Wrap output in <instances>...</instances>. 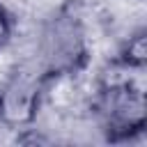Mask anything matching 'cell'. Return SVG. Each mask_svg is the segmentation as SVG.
Returning <instances> with one entry per match:
<instances>
[{"label": "cell", "mask_w": 147, "mask_h": 147, "mask_svg": "<svg viewBox=\"0 0 147 147\" xmlns=\"http://www.w3.org/2000/svg\"><path fill=\"white\" fill-rule=\"evenodd\" d=\"M90 32L83 18L74 9H64L41 23H37V37L32 41L30 55L46 76L83 71L90 62Z\"/></svg>", "instance_id": "1"}, {"label": "cell", "mask_w": 147, "mask_h": 147, "mask_svg": "<svg viewBox=\"0 0 147 147\" xmlns=\"http://www.w3.org/2000/svg\"><path fill=\"white\" fill-rule=\"evenodd\" d=\"M101 133L108 140L129 142L145 133L147 124V99L142 83H122L96 87L90 108Z\"/></svg>", "instance_id": "2"}, {"label": "cell", "mask_w": 147, "mask_h": 147, "mask_svg": "<svg viewBox=\"0 0 147 147\" xmlns=\"http://www.w3.org/2000/svg\"><path fill=\"white\" fill-rule=\"evenodd\" d=\"M46 74L32 57H21L0 80V126L5 131H30L44 106Z\"/></svg>", "instance_id": "3"}, {"label": "cell", "mask_w": 147, "mask_h": 147, "mask_svg": "<svg viewBox=\"0 0 147 147\" xmlns=\"http://www.w3.org/2000/svg\"><path fill=\"white\" fill-rule=\"evenodd\" d=\"M115 57L133 69H145L147 67V30L136 28L126 32V37L119 41Z\"/></svg>", "instance_id": "4"}, {"label": "cell", "mask_w": 147, "mask_h": 147, "mask_svg": "<svg viewBox=\"0 0 147 147\" xmlns=\"http://www.w3.org/2000/svg\"><path fill=\"white\" fill-rule=\"evenodd\" d=\"M14 32H16V14L0 2V51L14 41Z\"/></svg>", "instance_id": "5"}]
</instances>
